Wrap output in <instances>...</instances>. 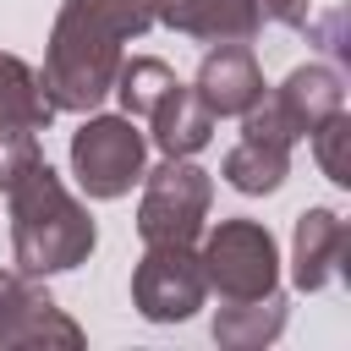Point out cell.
<instances>
[{"label": "cell", "mask_w": 351, "mask_h": 351, "mask_svg": "<svg viewBox=\"0 0 351 351\" xmlns=\"http://www.w3.org/2000/svg\"><path fill=\"white\" fill-rule=\"evenodd\" d=\"M285 318H291L285 291H269V296H252V302H225L214 313V340L230 346V351H258V346L280 340Z\"/></svg>", "instance_id": "obj_15"}, {"label": "cell", "mask_w": 351, "mask_h": 351, "mask_svg": "<svg viewBox=\"0 0 351 351\" xmlns=\"http://www.w3.org/2000/svg\"><path fill=\"white\" fill-rule=\"evenodd\" d=\"M5 203H11V258L33 280L66 274V269L88 263V252L99 247L88 208L66 192V181L49 170V159H27L5 181Z\"/></svg>", "instance_id": "obj_2"}, {"label": "cell", "mask_w": 351, "mask_h": 351, "mask_svg": "<svg viewBox=\"0 0 351 351\" xmlns=\"http://www.w3.org/2000/svg\"><path fill=\"white\" fill-rule=\"evenodd\" d=\"M291 137H285V126L263 110V99L241 115V137L230 143V154H225V165H219V176L236 186V192H247V197H263V192H280L285 186V176H291Z\"/></svg>", "instance_id": "obj_8"}, {"label": "cell", "mask_w": 351, "mask_h": 351, "mask_svg": "<svg viewBox=\"0 0 351 351\" xmlns=\"http://www.w3.org/2000/svg\"><path fill=\"white\" fill-rule=\"evenodd\" d=\"M154 22L197 44H247L263 27L258 0H154Z\"/></svg>", "instance_id": "obj_13"}, {"label": "cell", "mask_w": 351, "mask_h": 351, "mask_svg": "<svg viewBox=\"0 0 351 351\" xmlns=\"http://www.w3.org/2000/svg\"><path fill=\"white\" fill-rule=\"evenodd\" d=\"M148 27H154V0H66L49 27V49L38 71L49 110H71V115L99 110L115 88L121 44Z\"/></svg>", "instance_id": "obj_1"}, {"label": "cell", "mask_w": 351, "mask_h": 351, "mask_svg": "<svg viewBox=\"0 0 351 351\" xmlns=\"http://www.w3.org/2000/svg\"><path fill=\"white\" fill-rule=\"evenodd\" d=\"M307 38H313L324 55L346 60V55H351V44H346V11H324V16H313V22H307Z\"/></svg>", "instance_id": "obj_17"}, {"label": "cell", "mask_w": 351, "mask_h": 351, "mask_svg": "<svg viewBox=\"0 0 351 351\" xmlns=\"http://www.w3.org/2000/svg\"><path fill=\"white\" fill-rule=\"evenodd\" d=\"M346 247H351V230L335 208H324V203L302 208L296 230H291V285L296 291H324L335 274H351Z\"/></svg>", "instance_id": "obj_11"}, {"label": "cell", "mask_w": 351, "mask_h": 351, "mask_svg": "<svg viewBox=\"0 0 351 351\" xmlns=\"http://www.w3.org/2000/svg\"><path fill=\"white\" fill-rule=\"evenodd\" d=\"M313 159L335 186H351V115L335 110L318 132H313Z\"/></svg>", "instance_id": "obj_16"}, {"label": "cell", "mask_w": 351, "mask_h": 351, "mask_svg": "<svg viewBox=\"0 0 351 351\" xmlns=\"http://www.w3.org/2000/svg\"><path fill=\"white\" fill-rule=\"evenodd\" d=\"M148 137L132 115H93L71 132V176L93 203H115L143 181Z\"/></svg>", "instance_id": "obj_3"}, {"label": "cell", "mask_w": 351, "mask_h": 351, "mask_svg": "<svg viewBox=\"0 0 351 351\" xmlns=\"http://www.w3.org/2000/svg\"><path fill=\"white\" fill-rule=\"evenodd\" d=\"M208 302V280L197 263V241H159L132 269V307L148 324H186Z\"/></svg>", "instance_id": "obj_6"}, {"label": "cell", "mask_w": 351, "mask_h": 351, "mask_svg": "<svg viewBox=\"0 0 351 351\" xmlns=\"http://www.w3.org/2000/svg\"><path fill=\"white\" fill-rule=\"evenodd\" d=\"M0 346H82V329L55 307V296L33 274L0 269Z\"/></svg>", "instance_id": "obj_9"}, {"label": "cell", "mask_w": 351, "mask_h": 351, "mask_svg": "<svg viewBox=\"0 0 351 351\" xmlns=\"http://www.w3.org/2000/svg\"><path fill=\"white\" fill-rule=\"evenodd\" d=\"M197 263L208 291H219V302H252L280 291V247L258 219H219L203 236Z\"/></svg>", "instance_id": "obj_4"}, {"label": "cell", "mask_w": 351, "mask_h": 351, "mask_svg": "<svg viewBox=\"0 0 351 351\" xmlns=\"http://www.w3.org/2000/svg\"><path fill=\"white\" fill-rule=\"evenodd\" d=\"M49 121L55 110L38 88V71L22 55H0V186L27 159H38V132Z\"/></svg>", "instance_id": "obj_7"}, {"label": "cell", "mask_w": 351, "mask_h": 351, "mask_svg": "<svg viewBox=\"0 0 351 351\" xmlns=\"http://www.w3.org/2000/svg\"><path fill=\"white\" fill-rule=\"evenodd\" d=\"M263 110L285 126L291 143H302V137H313L335 110H346V77H340L335 66H324V60L296 66L274 93H263Z\"/></svg>", "instance_id": "obj_10"}, {"label": "cell", "mask_w": 351, "mask_h": 351, "mask_svg": "<svg viewBox=\"0 0 351 351\" xmlns=\"http://www.w3.org/2000/svg\"><path fill=\"white\" fill-rule=\"evenodd\" d=\"M192 93L203 99V110L214 121L225 115H247L258 99H263V71H258V55L247 44H214L197 66V82Z\"/></svg>", "instance_id": "obj_12"}, {"label": "cell", "mask_w": 351, "mask_h": 351, "mask_svg": "<svg viewBox=\"0 0 351 351\" xmlns=\"http://www.w3.org/2000/svg\"><path fill=\"white\" fill-rule=\"evenodd\" d=\"M258 11H263V22H280L291 33H307V22H313V0H258Z\"/></svg>", "instance_id": "obj_18"}, {"label": "cell", "mask_w": 351, "mask_h": 351, "mask_svg": "<svg viewBox=\"0 0 351 351\" xmlns=\"http://www.w3.org/2000/svg\"><path fill=\"white\" fill-rule=\"evenodd\" d=\"M148 137L159 143V154H170V159H192L197 148H208V137H214V115L203 110V99L176 77L154 104H148Z\"/></svg>", "instance_id": "obj_14"}, {"label": "cell", "mask_w": 351, "mask_h": 351, "mask_svg": "<svg viewBox=\"0 0 351 351\" xmlns=\"http://www.w3.org/2000/svg\"><path fill=\"white\" fill-rule=\"evenodd\" d=\"M214 203V181L192 159H170L159 170H143V203H137V236L143 247L159 241H197Z\"/></svg>", "instance_id": "obj_5"}]
</instances>
